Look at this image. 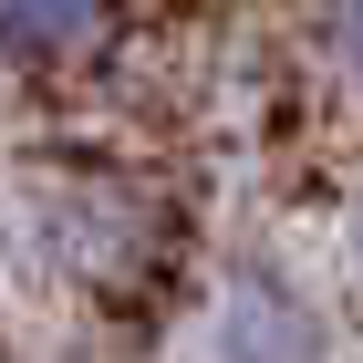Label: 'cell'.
<instances>
[{"label":"cell","mask_w":363,"mask_h":363,"mask_svg":"<svg viewBox=\"0 0 363 363\" xmlns=\"http://www.w3.org/2000/svg\"><path fill=\"white\" fill-rule=\"evenodd\" d=\"M197 363H333V322H322V301H311L291 270L239 259V270L218 280V301H208Z\"/></svg>","instance_id":"obj_1"},{"label":"cell","mask_w":363,"mask_h":363,"mask_svg":"<svg viewBox=\"0 0 363 363\" xmlns=\"http://www.w3.org/2000/svg\"><path fill=\"white\" fill-rule=\"evenodd\" d=\"M114 0H0V62L11 73H73L104 52Z\"/></svg>","instance_id":"obj_2"},{"label":"cell","mask_w":363,"mask_h":363,"mask_svg":"<svg viewBox=\"0 0 363 363\" xmlns=\"http://www.w3.org/2000/svg\"><path fill=\"white\" fill-rule=\"evenodd\" d=\"M333 62H342V84L363 94V0H333Z\"/></svg>","instance_id":"obj_3"},{"label":"cell","mask_w":363,"mask_h":363,"mask_svg":"<svg viewBox=\"0 0 363 363\" xmlns=\"http://www.w3.org/2000/svg\"><path fill=\"white\" fill-rule=\"evenodd\" d=\"M353 250H363V208H353Z\"/></svg>","instance_id":"obj_4"}]
</instances>
